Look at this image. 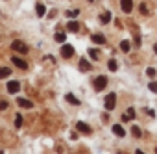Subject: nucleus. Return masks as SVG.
I'll list each match as a JSON object with an SVG mask.
<instances>
[{"mask_svg":"<svg viewBox=\"0 0 157 154\" xmlns=\"http://www.w3.org/2000/svg\"><path fill=\"white\" fill-rule=\"evenodd\" d=\"M146 74L150 76V78H153V76H155V69H153V67H148V69H146Z\"/></svg>","mask_w":157,"mask_h":154,"instance_id":"nucleus-27","label":"nucleus"},{"mask_svg":"<svg viewBox=\"0 0 157 154\" xmlns=\"http://www.w3.org/2000/svg\"><path fill=\"white\" fill-rule=\"evenodd\" d=\"M96 45H105V37L102 35V34H93V37H91Z\"/></svg>","mask_w":157,"mask_h":154,"instance_id":"nucleus-13","label":"nucleus"},{"mask_svg":"<svg viewBox=\"0 0 157 154\" xmlns=\"http://www.w3.org/2000/svg\"><path fill=\"white\" fill-rule=\"evenodd\" d=\"M89 2H93V0H89Z\"/></svg>","mask_w":157,"mask_h":154,"instance_id":"nucleus-34","label":"nucleus"},{"mask_svg":"<svg viewBox=\"0 0 157 154\" xmlns=\"http://www.w3.org/2000/svg\"><path fill=\"white\" fill-rule=\"evenodd\" d=\"M65 99H67V102H70L72 106H80V100H78L72 93H67V97H65Z\"/></svg>","mask_w":157,"mask_h":154,"instance_id":"nucleus-16","label":"nucleus"},{"mask_svg":"<svg viewBox=\"0 0 157 154\" xmlns=\"http://www.w3.org/2000/svg\"><path fill=\"white\" fill-rule=\"evenodd\" d=\"M67 28H68V32L76 34V32H80V22H76V21H70V22L67 24Z\"/></svg>","mask_w":157,"mask_h":154,"instance_id":"nucleus-12","label":"nucleus"},{"mask_svg":"<svg viewBox=\"0 0 157 154\" xmlns=\"http://www.w3.org/2000/svg\"><path fill=\"white\" fill-rule=\"evenodd\" d=\"M139 10H140V13H142V15H148V13H150L146 4H140V6H139Z\"/></svg>","mask_w":157,"mask_h":154,"instance_id":"nucleus-26","label":"nucleus"},{"mask_svg":"<svg viewBox=\"0 0 157 154\" xmlns=\"http://www.w3.org/2000/svg\"><path fill=\"white\" fill-rule=\"evenodd\" d=\"M0 154H4V152H2V150H0Z\"/></svg>","mask_w":157,"mask_h":154,"instance_id":"nucleus-33","label":"nucleus"},{"mask_svg":"<svg viewBox=\"0 0 157 154\" xmlns=\"http://www.w3.org/2000/svg\"><path fill=\"white\" fill-rule=\"evenodd\" d=\"M8 108V102L6 100H0V110H6Z\"/></svg>","mask_w":157,"mask_h":154,"instance_id":"nucleus-29","label":"nucleus"},{"mask_svg":"<svg viewBox=\"0 0 157 154\" xmlns=\"http://www.w3.org/2000/svg\"><path fill=\"white\" fill-rule=\"evenodd\" d=\"M17 104H19L21 108H26V110H32V108H33V102L28 100V99H17Z\"/></svg>","mask_w":157,"mask_h":154,"instance_id":"nucleus-9","label":"nucleus"},{"mask_svg":"<svg viewBox=\"0 0 157 154\" xmlns=\"http://www.w3.org/2000/svg\"><path fill=\"white\" fill-rule=\"evenodd\" d=\"M131 136H133V137H140V136H142L140 128H139V126H131Z\"/></svg>","mask_w":157,"mask_h":154,"instance_id":"nucleus-20","label":"nucleus"},{"mask_svg":"<svg viewBox=\"0 0 157 154\" xmlns=\"http://www.w3.org/2000/svg\"><path fill=\"white\" fill-rule=\"evenodd\" d=\"M135 154H144V152L142 150H135Z\"/></svg>","mask_w":157,"mask_h":154,"instance_id":"nucleus-30","label":"nucleus"},{"mask_svg":"<svg viewBox=\"0 0 157 154\" xmlns=\"http://www.w3.org/2000/svg\"><path fill=\"white\" fill-rule=\"evenodd\" d=\"M35 13H37V17H44V15H46L44 4H37V6H35Z\"/></svg>","mask_w":157,"mask_h":154,"instance_id":"nucleus-14","label":"nucleus"},{"mask_svg":"<svg viewBox=\"0 0 157 154\" xmlns=\"http://www.w3.org/2000/svg\"><path fill=\"white\" fill-rule=\"evenodd\" d=\"M15 126H17V128L22 126V115H21V113H17V117H15Z\"/></svg>","mask_w":157,"mask_h":154,"instance_id":"nucleus-24","label":"nucleus"},{"mask_svg":"<svg viewBox=\"0 0 157 154\" xmlns=\"http://www.w3.org/2000/svg\"><path fill=\"white\" fill-rule=\"evenodd\" d=\"M11 63H13L15 67H19V69H22V71H24V69H28V63H26L24 59H21V58H17V56H13V58H11Z\"/></svg>","mask_w":157,"mask_h":154,"instance_id":"nucleus-7","label":"nucleus"},{"mask_svg":"<svg viewBox=\"0 0 157 154\" xmlns=\"http://www.w3.org/2000/svg\"><path fill=\"white\" fill-rule=\"evenodd\" d=\"M113 132H115L117 137H124L126 136V130L122 128V124H113Z\"/></svg>","mask_w":157,"mask_h":154,"instance_id":"nucleus-11","label":"nucleus"},{"mask_svg":"<svg viewBox=\"0 0 157 154\" xmlns=\"http://www.w3.org/2000/svg\"><path fill=\"white\" fill-rule=\"evenodd\" d=\"M120 8L124 13H131L133 11V0H120Z\"/></svg>","mask_w":157,"mask_h":154,"instance_id":"nucleus-5","label":"nucleus"},{"mask_svg":"<svg viewBox=\"0 0 157 154\" xmlns=\"http://www.w3.org/2000/svg\"><path fill=\"white\" fill-rule=\"evenodd\" d=\"M80 69H82L83 72H89V71H91V63H89L87 59L82 58V59H80Z\"/></svg>","mask_w":157,"mask_h":154,"instance_id":"nucleus-15","label":"nucleus"},{"mask_svg":"<svg viewBox=\"0 0 157 154\" xmlns=\"http://www.w3.org/2000/svg\"><path fill=\"white\" fill-rule=\"evenodd\" d=\"M93 86H94L96 91H102V89H105V86H107V78H105V76H98V78L93 82Z\"/></svg>","mask_w":157,"mask_h":154,"instance_id":"nucleus-2","label":"nucleus"},{"mask_svg":"<svg viewBox=\"0 0 157 154\" xmlns=\"http://www.w3.org/2000/svg\"><path fill=\"white\" fill-rule=\"evenodd\" d=\"M129 47H131V45H129V41H122V43H120V48H122L124 52H128V50H129Z\"/></svg>","mask_w":157,"mask_h":154,"instance_id":"nucleus-25","label":"nucleus"},{"mask_svg":"<svg viewBox=\"0 0 157 154\" xmlns=\"http://www.w3.org/2000/svg\"><path fill=\"white\" fill-rule=\"evenodd\" d=\"M155 154H157V147H155Z\"/></svg>","mask_w":157,"mask_h":154,"instance_id":"nucleus-32","label":"nucleus"},{"mask_svg":"<svg viewBox=\"0 0 157 154\" xmlns=\"http://www.w3.org/2000/svg\"><path fill=\"white\" fill-rule=\"evenodd\" d=\"M100 19H102V22H104V24H107V22L111 21V11H105V13H104Z\"/></svg>","mask_w":157,"mask_h":154,"instance_id":"nucleus-22","label":"nucleus"},{"mask_svg":"<svg viewBox=\"0 0 157 154\" xmlns=\"http://www.w3.org/2000/svg\"><path fill=\"white\" fill-rule=\"evenodd\" d=\"M61 56L63 58H72L74 56V47L72 45H63L61 47Z\"/></svg>","mask_w":157,"mask_h":154,"instance_id":"nucleus-6","label":"nucleus"},{"mask_svg":"<svg viewBox=\"0 0 157 154\" xmlns=\"http://www.w3.org/2000/svg\"><path fill=\"white\" fill-rule=\"evenodd\" d=\"M54 39H56L57 43H65V39H67V35H65L63 32H57V34L54 35Z\"/></svg>","mask_w":157,"mask_h":154,"instance_id":"nucleus-19","label":"nucleus"},{"mask_svg":"<svg viewBox=\"0 0 157 154\" xmlns=\"http://www.w3.org/2000/svg\"><path fill=\"white\" fill-rule=\"evenodd\" d=\"M98 54H100V52H98L96 48H91V50H89V56H91V59H98Z\"/></svg>","mask_w":157,"mask_h":154,"instance_id":"nucleus-23","label":"nucleus"},{"mask_svg":"<svg viewBox=\"0 0 157 154\" xmlns=\"http://www.w3.org/2000/svg\"><path fill=\"white\" fill-rule=\"evenodd\" d=\"M107 69H109L111 72H115V71L118 69V63H117V59H109V61H107Z\"/></svg>","mask_w":157,"mask_h":154,"instance_id":"nucleus-18","label":"nucleus"},{"mask_svg":"<svg viewBox=\"0 0 157 154\" xmlns=\"http://www.w3.org/2000/svg\"><path fill=\"white\" fill-rule=\"evenodd\" d=\"M104 104H105V110H107V111H111V110H113V108L117 106V95H115V93L107 95V97H105V102H104Z\"/></svg>","mask_w":157,"mask_h":154,"instance_id":"nucleus-1","label":"nucleus"},{"mask_svg":"<svg viewBox=\"0 0 157 154\" xmlns=\"http://www.w3.org/2000/svg\"><path fill=\"white\" fill-rule=\"evenodd\" d=\"M10 74H11V69H8V67H0V80L8 78Z\"/></svg>","mask_w":157,"mask_h":154,"instance_id":"nucleus-17","label":"nucleus"},{"mask_svg":"<svg viewBox=\"0 0 157 154\" xmlns=\"http://www.w3.org/2000/svg\"><path fill=\"white\" fill-rule=\"evenodd\" d=\"M153 50H155V54H157V45H155V47H153Z\"/></svg>","mask_w":157,"mask_h":154,"instance_id":"nucleus-31","label":"nucleus"},{"mask_svg":"<svg viewBox=\"0 0 157 154\" xmlns=\"http://www.w3.org/2000/svg\"><path fill=\"white\" fill-rule=\"evenodd\" d=\"M148 87H150V91L157 93V84H155V82H150V84H148Z\"/></svg>","mask_w":157,"mask_h":154,"instance_id":"nucleus-28","label":"nucleus"},{"mask_svg":"<svg viewBox=\"0 0 157 154\" xmlns=\"http://www.w3.org/2000/svg\"><path fill=\"white\" fill-rule=\"evenodd\" d=\"M135 115H137V113H135V110H133V108H128V111L122 115V121H124V123H128V121L135 119Z\"/></svg>","mask_w":157,"mask_h":154,"instance_id":"nucleus-10","label":"nucleus"},{"mask_svg":"<svg viewBox=\"0 0 157 154\" xmlns=\"http://www.w3.org/2000/svg\"><path fill=\"white\" fill-rule=\"evenodd\" d=\"M78 15H80V10H68L67 11V17H70V19H76Z\"/></svg>","mask_w":157,"mask_h":154,"instance_id":"nucleus-21","label":"nucleus"},{"mask_svg":"<svg viewBox=\"0 0 157 154\" xmlns=\"http://www.w3.org/2000/svg\"><path fill=\"white\" fill-rule=\"evenodd\" d=\"M6 87H8V93H13V95L21 91V84H19L17 80H11V82H8V84H6Z\"/></svg>","mask_w":157,"mask_h":154,"instance_id":"nucleus-4","label":"nucleus"},{"mask_svg":"<svg viewBox=\"0 0 157 154\" xmlns=\"http://www.w3.org/2000/svg\"><path fill=\"white\" fill-rule=\"evenodd\" d=\"M76 128H78V132H82V134H91V132H93L91 126H89L87 123H82V121L76 124Z\"/></svg>","mask_w":157,"mask_h":154,"instance_id":"nucleus-8","label":"nucleus"},{"mask_svg":"<svg viewBox=\"0 0 157 154\" xmlns=\"http://www.w3.org/2000/svg\"><path fill=\"white\" fill-rule=\"evenodd\" d=\"M11 48L17 50V52H21V54H28V47H26L22 41H13V43H11Z\"/></svg>","mask_w":157,"mask_h":154,"instance_id":"nucleus-3","label":"nucleus"}]
</instances>
